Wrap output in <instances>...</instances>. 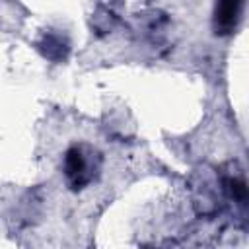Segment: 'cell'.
Masks as SVG:
<instances>
[{"instance_id":"obj_1","label":"cell","mask_w":249,"mask_h":249,"mask_svg":"<svg viewBox=\"0 0 249 249\" xmlns=\"http://www.w3.org/2000/svg\"><path fill=\"white\" fill-rule=\"evenodd\" d=\"M64 175L70 181L74 189L84 187L86 183L91 181V171H89V161L86 160L84 148L82 146H72L66 156H64Z\"/></svg>"},{"instance_id":"obj_2","label":"cell","mask_w":249,"mask_h":249,"mask_svg":"<svg viewBox=\"0 0 249 249\" xmlns=\"http://www.w3.org/2000/svg\"><path fill=\"white\" fill-rule=\"evenodd\" d=\"M243 0H218L214 8V31L216 35H230L241 18Z\"/></svg>"}]
</instances>
